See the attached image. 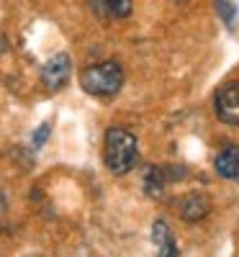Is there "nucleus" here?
<instances>
[{"label": "nucleus", "mask_w": 239, "mask_h": 257, "mask_svg": "<svg viewBox=\"0 0 239 257\" xmlns=\"http://www.w3.org/2000/svg\"><path fill=\"white\" fill-rule=\"evenodd\" d=\"M152 242H155V247H157V252L162 257H178L180 254L175 239H172V231H170L167 221H162V219L152 224Z\"/></svg>", "instance_id": "nucleus-7"}, {"label": "nucleus", "mask_w": 239, "mask_h": 257, "mask_svg": "<svg viewBox=\"0 0 239 257\" xmlns=\"http://www.w3.org/2000/svg\"><path fill=\"white\" fill-rule=\"evenodd\" d=\"M216 167V175L224 178V180H236L239 178V147H224L213 160Z\"/></svg>", "instance_id": "nucleus-5"}, {"label": "nucleus", "mask_w": 239, "mask_h": 257, "mask_svg": "<svg viewBox=\"0 0 239 257\" xmlns=\"http://www.w3.org/2000/svg\"><path fill=\"white\" fill-rule=\"evenodd\" d=\"M98 18H126L132 13V0H88Z\"/></svg>", "instance_id": "nucleus-8"}, {"label": "nucleus", "mask_w": 239, "mask_h": 257, "mask_svg": "<svg viewBox=\"0 0 239 257\" xmlns=\"http://www.w3.org/2000/svg\"><path fill=\"white\" fill-rule=\"evenodd\" d=\"M49 132H52V126H49V123H41V126L36 128V134L31 137V144H34V149H39L41 144H44V142L49 139Z\"/></svg>", "instance_id": "nucleus-11"}, {"label": "nucleus", "mask_w": 239, "mask_h": 257, "mask_svg": "<svg viewBox=\"0 0 239 257\" xmlns=\"http://www.w3.org/2000/svg\"><path fill=\"white\" fill-rule=\"evenodd\" d=\"M208 211H211V203H208L206 196H201V193H190V196H185L180 201V216L188 224H195V221L206 219Z\"/></svg>", "instance_id": "nucleus-6"}, {"label": "nucleus", "mask_w": 239, "mask_h": 257, "mask_svg": "<svg viewBox=\"0 0 239 257\" xmlns=\"http://www.w3.org/2000/svg\"><path fill=\"white\" fill-rule=\"evenodd\" d=\"M3 211H6V201H3V198H0V213H3Z\"/></svg>", "instance_id": "nucleus-12"}, {"label": "nucleus", "mask_w": 239, "mask_h": 257, "mask_svg": "<svg viewBox=\"0 0 239 257\" xmlns=\"http://www.w3.org/2000/svg\"><path fill=\"white\" fill-rule=\"evenodd\" d=\"M70 75H72V62H70V57L64 52H59L44 64V67H41V85H44L47 90L57 93V90H62L64 85H67Z\"/></svg>", "instance_id": "nucleus-4"}, {"label": "nucleus", "mask_w": 239, "mask_h": 257, "mask_svg": "<svg viewBox=\"0 0 239 257\" xmlns=\"http://www.w3.org/2000/svg\"><path fill=\"white\" fill-rule=\"evenodd\" d=\"M80 85L85 93L98 95V98H108L116 95L124 85V70L118 62H100V64H90L85 67L80 75Z\"/></svg>", "instance_id": "nucleus-2"}, {"label": "nucleus", "mask_w": 239, "mask_h": 257, "mask_svg": "<svg viewBox=\"0 0 239 257\" xmlns=\"http://www.w3.org/2000/svg\"><path fill=\"white\" fill-rule=\"evenodd\" d=\"M213 111L219 121L229 126H239V82H226L213 98Z\"/></svg>", "instance_id": "nucleus-3"}, {"label": "nucleus", "mask_w": 239, "mask_h": 257, "mask_svg": "<svg viewBox=\"0 0 239 257\" xmlns=\"http://www.w3.org/2000/svg\"><path fill=\"white\" fill-rule=\"evenodd\" d=\"M216 13L221 16V21L226 26H234L236 21V6L231 3V0H216Z\"/></svg>", "instance_id": "nucleus-10"}, {"label": "nucleus", "mask_w": 239, "mask_h": 257, "mask_svg": "<svg viewBox=\"0 0 239 257\" xmlns=\"http://www.w3.org/2000/svg\"><path fill=\"white\" fill-rule=\"evenodd\" d=\"M167 178H175V175H167V170H162V167H147V173H144V190H147V196L149 198H162Z\"/></svg>", "instance_id": "nucleus-9"}, {"label": "nucleus", "mask_w": 239, "mask_h": 257, "mask_svg": "<svg viewBox=\"0 0 239 257\" xmlns=\"http://www.w3.org/2000/svg\"><path fill=\"white\" fill-rule=\"evenodd\" d=\"M137 155H139V144L132 132H126L121 126H113L105 132L103 160L113 175H126L137 165Z\"/></svg>", "instance_id": "nucleus-1"}]
</instances>
